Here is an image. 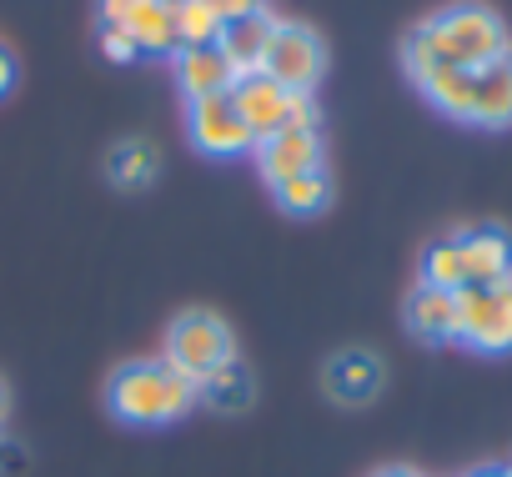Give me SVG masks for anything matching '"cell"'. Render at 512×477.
<instances>
[{
	"label": "cell",
	"mask_w": 512,
	"mask_h": 477,
	"mask_svg": "<svg viewBox=\"0 0 512 477\" xmlns=\"http://www.w3.org/2000/svg\"><path fill=\"white\" fill-rule=\"evenodd\" d=\"M106 402L121 422L131 427H166V422H181L196 402V382L181 377L176 367L166 362H121L111 372V387H106Z\"/></svg>",
	"instance_id": "obj_1"
},
{
	"label": "cell",
	"mask_w": 512,
	"mask_h": 477,
	"mask_svg": "<svg viewBox=\"0 0 512 477\" xmlns=\"http://www.w3.org/2000/svg\"><path fill=\"white\" fill-rule=\"evenodd\" d=\"M437 66H487L497 56H507V26L492 6L482 0H452L447 11H437L432 21H422Z\"/></svg>",
	"instance_id": "obj_2"
},
{
	"label": "cell",
	"mask_w": 512,
	"mask_h": 477,
	"mask_svg": "<svg viewBox=\"0 0 512 477\" xmlns=\"http://www.w3.org/2000/svg\"><path fill=\"white\" fill-rule=\"evenodd\" d=\"M236 357V337H231V327L216 317V312H201V307H191V312H181L171 327H166V367H176L181 377H191V382H201L211 367H221V362H231Z\"/></svg>",
	"instance_id": "obj_3"
},
{
	"label": "cell",
	"mask_w": 512,
	"mask_h": 477,
	"mask_svg": "<svg viewBox=\"0 0 512 477\" xmlns=\"http://www.w3.org/2000/svg\"><path fill=\"white\" fill-rule=\"evenodd\" d=\"M457 342L472 352H512V282L462 287L457 292Z\"/></svg>",
	"instance_id": "obj_4"
},
{
	"label": "cell",
	"mask_w": 512,
	"mask_h": 477,
	"mask_svg": "<svg viewBox=\"0 0 512 477\" xmlns=\"http://www.w3.org/2000/svg\"><path fill=\"white\" fill-rule=\"evenodd\" d=\"M262 71L292 91V96H312L322 71H327V41L312 31V26H292V21H277V36L267 46V61Z\"/></svg>",
	"instance_id": "obj_5"
},
{
	"label": "cell",
	"mask_w": 512,
	"mask_h": 477,
	"mask_svg": "<svg viewBox=\"0 0 512 477\" xmlns=\"http://www.w3.org/2000/svg\"><path fill=\"white\" fill-rule=\"evenodd\" d=\"M186 131H191V146H201L206 156H241V151L256 146L236 101H231V91L206 96V101H186Z\"/></svg>",
	"instance_id": "obj_6"
},
{
	"label": "cell",
	"mask_w": 512,
	"mask_h": 477,
	"mask_svg": "<svg viewBox=\"0 0 512 477\" xmlns=\"http://www.w3.org/2000/svg\"><path fill=\"white\" fill-rule=\"evenodd\" d=\"M231 101L251 131V141H267L272 131L287 126V111H292V91H282L267 71H256V76H236L231 86Z\"/></svg>",
	"instance_id": "obj_7"
},
{
	"label": "cell",
	"mask_w": 512,
	"mask_h": 477,
	"mask_svg": "<svg viewBox=\"0 0 512 477\" xmlns=\"http://www.w3.org/2000/svg\"><path fill=\"white\" fill-rule=\"evenodd\" d=\"M256 166L262 176L277 186L287 176H307V171H322L327 151H322V136L317 131H272L267 141H256Z\"/></svg>",
	"instance_id": "obj_8"
},
{
	"label": "cell",
	"mask_w": 512,
	"mask_h": 477,
	"mask_svg": "<svg viewBox=\"0 0 512 477\" xmlns=\"http://www.w3.org/2000/svg\"><path fill=\"white\" fill-rule=\"evenodd\" d=\"M467 126H482V131H507L512 126V51L487 61V66H472Z\"/></svg>",
	"instance_id": "obj_9"
},
{
	"label": "cell",
	"mask_w": 512,
	"mask_h": 477,
	"mask_svg": "<svg viewBox=\"0 0 512 477\" xmlns=\"http://www.w3.org/2000/svg\"><path fill=\"white\" fill-rule=\"evenodd\" d=\"M322 387H327V397L342 402V407H367V402L382 392V362H377L372 352H362V347H347V352H337V357L327 362Z\"/></svg>",
	"instance_id": "obj_10"
},
{
	"label": "cell",
	"mask_w": 512,
	"mask_h": 477,
	"mask_svg": "<svg viewBox=\"0 0 512 477\" xmlns=\"http://www.w3.org/2000/svg\"><path fill=\"white\" fill-rule=\"evenodd\" d=\"M176 81L186 91V101H206V96H226L236 86L231 61L221 56V46H181L176 56Z\"/></svg>",
	"instance_id": "obj_11"
},
{
	"label": "cell",
	"mask_w": 512,
	"mask_h": 477,
	"mask_svg": "<svg viewBox=\"0 0 512 477\" xmlns=\"http://www.w3.org/2000/svg\"><path fill=\"white\" fill-rule=\"evenodd\" d=\"M462 257H467V287L512 282V236L502 226H472V231H462Z\"/></svg>",
	"instance_id": "obj_12"
},
{
	"label": "cell",
	"mask_w": 512,
	"mask_h": 477,
	"mask_svg": "<svg viewBox=\"0 0 512 477\" xmlns=\"http://www.w3.org/2000/svg\"><path fill=\"white\" fill-rule=\"evenodd\" d=\"M272 36H277V21H272L267 11H256V16L226 21V31H221L216 46H221V56L231 61L236 76H256V71H262V61H267Z\"/></svg>",
	"instance_id": "obj_13"
},
{
	"label": "cell",
	"mask_w": 512,
	"mask_h": 477,
	"mask_svg": "<svg viewBox=\"0 0 512 477\" xmlns=\"http://www.w3.org/2000/svg\"><path fill=\"white\" fill-rule=\"evenodd\" d=\"M407 332L417 342H457V292H442V287H412L407 297Z\"/></svg>",
	"instance_id": "obj_14"
},
{
	"label": "cell",
	"mask_w": 512,
	"mask_h": 477,
	"mask_svg": "<svg viewBox=\"0 0 512 477\" xmlns=\"http://www.w3.org/2000/svg\"><path fill=\"white\" fill-rule=\"evenodd\" d=\"M251 397H256V377H251V367H246L241 357H231V362L211 367V372L196 382V402H206V407H211V412H221V417L246 412V407H251Z\"/></svg>",
	"instance_id": "obj_15"
},
{
	"label": "cell",
	"mask_w": 512,
	"mask_h": 477,
	"mask_svg": "<svg viewBox=\"0 0 512 477\" xmlns=\"http://www.w3.org/2000/svg\"><path fill=\"white\" fill-rule=\"evenodd\" d=\"M126 31L151 56H176L181 51V36H176V21H171V0H141V6L126 16Z\"/></svg>",
	"instance_id": "obj_16"
},
{
	"label": "cell",
	"mask_w": 512,
	"mask_h": 477,
	"mask_svg": "<svg viewBox=\"0 0 512 477\" xmlns=\"http://www.w3.org/2000/svg\"><path fill=\"white\" fill-rule=\"evenodd\" d=\"M417 86L442 116L467 121V111H472V66H432Z\"/></svg>",
	"instance_id": "obj_17"
},
{
	"label": "cell",
	"mask_w": 512,
	"mask_h": 477,
	"mask_svg": "<svg viewBox=\"0 0 512 477\" xmlns=\"http://www.w3.org/2000/svg\"><path fill=\"white\" fill-rule=\"evenodd\" d=\"M422 287H442V292H462L467 287V257H462V236H437L422 252Z\"/></svg>",
	"instance_id": "obj_18"
},
{
	"label": "cell",
	"mask_w": 512,
	"mask_h": 477,
	"mask_svg": "<svg viewBox=\"0 0 512 477\" xmlns=\"http://www.w3.org/2000/svg\"><path fill=\"white\" fill-rule=\"evenodd\" d=\"M272 196H277V206L287 216H317L332 201V176H327V166L322 171H307V176H287V181L272 186Z\"/></svg>",
	"instance_id": "obj_19"
},
{
	"label": "cell",
	"mask_w": 512,
	"mask_h": 477,
	"mask_svg": "<svg viewBox=\"0 0 512 477\" xmlns=\"http://www.w3.org/2000/svg\"><path fill=\"white\" fill-rule=\"evenodd\" d=\"M171 21H176L181 46H216L226 31V21L211 0H171Z\"/></svg>",
	"instance_id": "obj_20"
},
{
	"label": "cell",
	"mask_w": 512,
	"mask_h": 477,
	"mask_svg": "<svg viewBox=\"0 0 512 477\" xmlns=\"http://www.w3.org/2000/svg\"><path fill=\"white\" fill-rule=\"evenodd\" d=\"M156 151L146 146V141H126L116 156H111V176L121 181V186H146L151 176H156Z\"/></svg>",
	"instance_id": "obj_21"
},
{
	"label": "cell",
	"mask_w": 512,
	"mask_h": 477,
	"mask_svg": "<svg viewBox=\"0 0 512 477\" xmlns=\"http://www.w3.org/2000/svg\"><path fill=\"white\" fill-rule=\"evenodd\" d=\"M101 56H106L111 66H131V61L141 56V46H136V36H131L126 26H101Z\"/></svg>",
	"instance_id": "obj_22"
},
{
	"label": "cell",
	"mask_w": 512,
	"mask_h": 477,
	"mask_svg": "<svg viewBox=\"0 0 512 477\" xmlns=\"http://www.w3.org/2000/svg\"><path fill=\"white\" fill-rule=\"evenodd\" d=\"M317 121H322L317 101L312 96H292V111H287V126L282 131H317Z\"/></svg>",
	"instance_id": "obj_23"
},
{
	"label": "cell",
	"mask_w": 512,
	"mask_h": 477,
	"mask_svg": "<svg viewBox=\"0 0 512 477\" xmlns=\"http://www.w3.org/2000/svg\"><path fill=\"white\" fill-rule=\"evenodd\" d=\"M141 6V0H101V26H126V16Z\"/></svg>",
	"instance_id": "obj_24"
},
{
	"label": "cell",
	"mask_w": 512,
	"mask_h": 477,
	"mask_svg": "<svg viewBox=\"0 0 512 477\" xmlns=\"http://www.w3.org/2000/svg\"><path fill=\"white\" fill-rule=\"evenodd\" d=\"M211 6L221 11V21H241V16H256V11H262V0H211Z\"/></svg>",
	"instance_id": "obj_25"
},
{
	"label": "cell",
	"mask_w": 512,
	"mask_h": 477,
	"mask_svg": "<svg viewBox=\"0 0 512 477\" xmlns=\"http://www.w3.org/2000/svg\"><path fill=\"white\" fill-rule=\"evenodd\" d=\"M16 86V56L6 51V46H0V96H6Z\"/></svg>",
	"instance_id": "obj_26"
},
{
	"label": "cell",
	"mask_w": 512,
	"mask_h": 477,
	"mask_svg": "<svg viewBox=\"0 0 512 477\" xmlns=\"http://www.w3.org/2000/svg\"><path fill=\"white\" fill-rule=\"evenodd\" d=\"M11 422V387H6V377H0V427Z\"/></svg>",
	"instance_id": "obj_27"
},
{
	"label": "cell",
	"mask_w": 512,
	"mask_h": 477,
	"mask_svg": "<svg viewBox=\"0 0 512 477\" xmlns=\"http://www.w3.org/2000/svg\"><path fill=\"white\" fill-rule=\"evenodd\" d=\"M367 477H422V472H412V467H377V472H367Z\"/></svg>",
	"instance_id": "obj_28"
},
{
	"label": "cell",
	"mask_w": 512,
	"mask_h": 477,
	"mask_svg": "<svg viewBox=\"0 0 512 477\" xmlns=\"http://www.w3.org/2000/svg\"><path fill=\"white\" fill-rule=\"evenodd\" d=\"M11 462H21V452H16V447H6V442H0V467H11Z\"/></svg>",
	"instance_id": "obj_29"
},
{
	"label": "cell",
	"mask_w": 512,
	"mask_h": 477,
	"mask_svg": "<svg viewBox=\"0 0 512 477\" xmlns=\"http://www.w3.org/2000/svg\"><path fill=\"white\" fill-rule=\"evenodd\" d=\"M472 477H497V472H472Z\"/></svg>",
	"instance_id": "obj_30"
},
{
	"label": "cell",
	"mask_w": 512,
	"mask_h": 477,
	"mask_svg": "<svg viewBox=\"0 0 512 477\" xmlns=\"http://www.w3.org/2000/svg\"><path fill=\"white\" fill-rule=\"evenodd\" d=\"M497 477H512V467H502V472H497Z\"/></svg>",
	"instance_id": "obj_31"
}]
</instances>
